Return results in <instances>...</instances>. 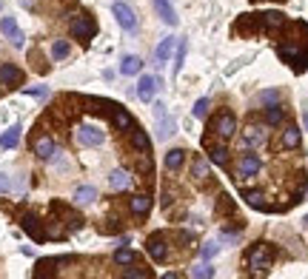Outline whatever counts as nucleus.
I'll use <instances>...</instances> for the list:
<instances>
[{
    "instance_id": "nucleus-28",
    "label": "nucleus",
    "mask_w": 308,
    "mask_h": 279,
    "mask_svg": "<svg viewBox=\"0 0 308 279\" xmlns=\"http://www.w3.org/2000/svg\"><path fill=\"white\" fill-rule=\"evenodd\" d=\"M185 49H188V43H185V37H180V40H177V57H174V71H171V77H177V74H180V69H183Z\"/></svg>"
},
{
    "instance_id": "nucleus-2",
    "label": "nucleus",
    "mask_w": 308,
    "mask_h": 279,
    "mask_svg": "<svg viewBox=\"0 0 308 279\" xmlns=\"http://www.w3.org/2000/svg\"><path fill=\"white\" fill-rule=\"evenodd\" d=\"M146 251L154 262H166L168 259V245H166V234L163 231H154V234L146 239Z\"/></svg>"
},
{
    "instance_id": "nucleus-12",
    "label": "nucleus",
    "mask_w": 308,
    "mask_h": 279,
    "mask_svg": "<svg viewBox=\"0 0 308 279\" xmlns=\"http://www.w3.org/2000/svg\"><path fill=\"white\" fill-rule=\"evenodd\" d=\"M154 12H157V18L163 20L166 26H177V12L168 0H154Z\"/></svg>"
},
{
    "instance_id": "nucleus-33",
    "label": "nucleus",
    "mask_w": 308,
    "mask_h": 279,
    "mask_svg": "<svg viewBox=\"0 0 308 279\" xmlns=\"http://www.w3.org/2000/svg\"><path fill=\"white\" fill-rule=\"evenodd\" d=\"M69 52H71V46L66 43V40H57V43L52 46V57H54V60H63V57H69Z\"/></svg>"
},
{
    "instance_id": "nucleus-7",
    "label": "nucleus",
    "mask_w": 308,
    "mask_h": 279,
    "mask_svg": "<svg viewBox=\"0 0 308 279\" xmlns=\"http://www.w3.org/2000/svg\"><path fill=\"white\" fill-rule=\"evenodd\" d=\"M77 143H80V146L94 149V146L103 143V131L97 128V125H80V128H77Z\"/></svg>"
},
{
    "instance_id": "nucleus-20",
    "label": "nucleus",
    "mask_w": 308,
    "mask_h": 279,
    "mask_svg": "<svg viewBox=\"0 0 308 279\" xmlns=\"http://www.w3.org/2000/svg\"><path fill=\"white\" fill-rule=\"evenodd\" d=\"M97 200V188L94 185H80L77 191H74V202L77 205H88V202Z\"/></svg>"
},
{
    "instance_id": "nucleus-1",
    "label": "nucleus",
    "mask_w": 308,
    "mask_h": 279,
    "mask_svg": "<svg viewBox=\"0 0 308 279\" xmlns=\"http://www.w3.org/2000/svg\"><path fill=\"white\" fill-rule=\"evenodd\" d=\"M248 265L257 270V273H268L271 268V248H265L263 242H257L251 251H248Z\"/></svg>"
},
{
    "instance_id": "nucleus-32",
    "label": "nucleus",
    "mask_w": 308,
    "mask_h": 279,
    "mask_svg": "<svg viewBox=\"0 0 308 279\" xmlns=\"http://www.w3.org/2000/svg\"><path fill=\"white\" fill-rule=\"evenodd\" d=\"M191 177H194V180H206V177H209V163H206V160H194Z\"/></svg>"
},
{
    "instance_id": "nucleus-19",
    "label": "nucleus",
    "mask_w": 308,
    "mask_h": 279,
    "mask_svg": "<svg viewBox=\"0 0 308 279\" xmlns=\"http://www.w3.org/2000/svg\"><path fill=\"white\" fill-rule=\"evenodd\" d=\"M35 154H37L40 160H52V157H54V140H52V137L37 140V143H35Z\"/></svg>"
},
{
    "instance_id": "nucleus-15",
    "label": "nucleus",
    "mask_w": 308,
    "mask_h": 279,
    "mask_svg": "<svg viewBox=\"0 0 308 279\" xmlns=\"http://www.w3.org/2000/svg\"><path fill=\"white\" fill-rule=\"evenodd\" d=\"M23 231H26L35 242H43V239H46V231L40 228V219L32 217V214H26V217H23Z\"/></svg>"
},
{
    "instance_id": "nucleus-18",
    "label": "nucleus",
    "mask_w": 308,
    "mask_h": 279,
    "mask_svg": "<svg viewBox=\"0 0 308 279\" xmlns=\"http://www.w3.org/2000/svg\"><path fill=\"white\" fill-rule=\"evenodd\" d=\"M132 146L140 151V154H149V151H151V140H149V134H146L143 128H134V131H132Z\"/></svg>"
},
{
    "instance_id": "nucleus-27",
    "label": "nucleus",
    "mask_w": 308,
    "mask_h": 279,
    "mask_svg": "<svg viewBox=\"0 0 308 279\" xmlns=\"http://www.w3.org/2000/svg\"><path fill=\"white\" fill-rule=\"evenodd\" d=\"M109 183H112V188H115V191H123V188H129V183H132V180H129V174H126V171H120V168H117V171H112V174H109Z\"/></svg>"
},
{
    "instance_id": "nucleus-34",
    "label": "nucleus",
    "mask_w": 308,
    "mask_h": 279,
    "mask_svg": "<svg viewBox=\"0 0 308 279\" xmlns=\"http://www.w3.org/2000/svg\"><path fill=\"white\" fill-rule=\"evenodd\" d=\"M265 122H268V125H277V122H282V108H280L277 103L268 105V111H265Z\"/></svg>"
},
{
    "instance_id": "nucleus-21",
    "label": "nucleus",
    "mask_w": 308,
    "mask_h": 279,
    "mask_svg": "<svg viewBox=\"0 0 308 279\" xmlns=\"http://www.w3.org/2000/svg\"><path fill=\"white\" fill-rule=\"evenodd\" d=\"M20 125H12V128H6L3 131V134H0V146H3V149H15V146H18L20 143Z\"/></svg>"
},
{
    "instance_id": "nucleus-4",
    "label": "nucleus",
    "mask_w": 308,
    "mask_h": 279,
    "mask_svg": "<svg viewBox=\"0 0 308 279\" xmlns=\"http://www.w3.org/2000/svg\"><path fill=\"white\" fill-rule=\"evenodd\" d=\"M71 35L77 37V40H91V37L97 35V23L88 15H80V18H74V23H71Z\"/></svg>"
},
{
    "instance_id": "nucleus-6",
    "label": "nucleus",
    "mask_w": 308,
    "mask_h": 279,
    "mask_svg": "<svg viewBox=\"0 0 308 279\" xmlns=\"http://www.w3.org/2000/svg\"><path fill=\"white\" fill-rule=\"evenodd\" d=\"M112 15L117 18V23H120L126 32H134V29H137V18H134V12L129 9L126 3H120V0H117L115 6H112Z\"/></svg>"
},
{
    "instance_id": "nucleus-42",
    "label": "nucleus",
    "mask_w": 308,
    "mask_h": 279,
    "mask_svg": "<svg viewBox=\"0 0 308 279\" xmlns=\"http://www.w3.org/2000/svg\"><path fill=\"white\" fill-rule=\"evenodd\" d=\"M302 125H305V128H308V111L302 114Z\"/></svg>"
},
{
    "instance_id": "nucleus-25",
    "label": "nucleus",
    "mask_w": 308,
    "mask_h": 279,
    "mask_svg": "<svg viewBox=\"0 0 308 279\" xmlns=\"http://www.w3.org/2000/svg\"><path fill=\"white\" fill-rule=\"evenodd\" d=\"M246 202L251 205V208H257V211H271V205L265 202V197L260 191H246Z\"/></svg>"
},
{
    "instance_id": "nucleus-39",
    "label": "nucleus",
    "mask_w": 308,
    "mask_h": 279,
    "mask_svg": "<svg viewBox=\"0 0 308 279\" xmlns=\"http://www.w3.org/2000/svg\"><path fill=\"white\" fill-rule=\"evenodd\" d=\"M217 248H220L217 242H206V245L200 248V256H202V259H212L214 253H217Z\"/></svg>"
},
{
    "instance_id": "nucleus-13",
    "label": "nucleus",
    "mask_w": 308,
    "mask_h": 279,
    "mask_svg": "<svg viewBox=\"0 0 308 279\" xmlns=\"http://www.w3.org/2000/svg\"><path fill=\"white\" fill-rule=\"evenodd\" d=\"M23 83V71L18 66H0V86H20Z\"/></svg>"
},
{
    "instance_id": "nucleus-26",
    "label": "nucleus",
    "mask_w": 308,
    "mask_h": 279,
    "mask_svg": "<svg viewBox=\"0 0 308 279\" xmlns=\"http://www.w3.org/2000/svg\"><path fill=\"white\" fill-rule=\"evenodd\" d=\"M282 149H299V128L288 125L282 131Z\"/></svg>"
},
{
    "instance_id": "nucleus-10",
    "label": "nucleus",
    "mask_w": 308,
    "mask_h": 279,
    "mask_svg": "<svg viewBox=\"0 0 308 279\" xmlns=\"http://www.w3.org/2000/svg\"><path fill=\"white\" fill-rule=\"evenodd\" d=\"M0 32L9 37L12 46H18V49L23 46V40H26V37H23V32L18 29V23H15V18H0Z\"/></svg>"
},
{
    "instance_id": "nucleus-9",
    "label": "nucleus",
    "mask_w": 308,
    "mask_h": 279,
    "mask_svg": "<svg viewBox=\"0 0 308 279\" xmlns=\"http://www.w3.org/2000/svg\"><path fill=\"white\" fill-rule=\"evenodd\" d=\"M265 140H268V131L263 125H248L246 134H243V146L246 149H257V146H263Z\"/></svg>"
},
{
    "instance_id": "nucleus-35",
    "label": "nucleus",
    "mask_w": 308,
    "mask_h": 279,
    "mask_svg": "<svg viewBox=\"0 0 308 279\" xmlns=\"http://www.w3.org/2000/svg\"><path fill=\"white\" fill-rule=\"evenodd\" d=\"M115 262H117V265H129V262H134V251H132V248H117V251H115Z\"/></svg>"
},
{
    "instance_id": "nucleus-24",
    "label": "nucleus",
    "mask_w": 308,
    "mask_h": 279,
    "mask_svg": "<svg viewBox=\"0 0 308 279\" xmlns=\"http://www.w3.org/2000/svg\"><path fill=\"white\" fill-rule=\"evenodd\" d=\"M183 160H185V151L183 149H171L166 154V168H168V171H177V168L183 166Z\"/></svg>"
},
{
    "instance_id": "nucleus-11",
    "label": "nucleus",
    "mask_w": 308,
    "mask_h": 279,
    "mask_svg": "<svg viewBox=\"0 0 308 279\" xmlns=\"http://www.w3.org/2000/svg\"><path fill=\"white\" fill-rule=\"evenodd\" d=\"M157 94V80L151 77V74H143L140 83H137V97H140L143 103H151Z\"/></svg>"
},
{
    "instance_id": "nucleus-23",
    "label": "nucleus",
    "mask_w": 308,
    "mask_h": 279,
    "mask_svg": "<svg viewBox=\"0 0 308 279\" xmlns=\"http://www.w3.org/2000/svg\"><path fill=\"white\" fill-rule=\"evenodd\" d=\"M112 120H115L117 128H129V125H132V114L126 111L123 105H115V108H112Z\"/></svg>"
},
{
    "instance_id": "nucleus-29",
    "label": "nucleus",
    "mask_w": 308,
    "mask_h": 279,
    "mask_svg": "<svg viewBox=\"0 0 308 279\" xmlns=\"http://www.w3.org/2000/svg\"><path fill=\"white\" fill-rule=\"evenodd\" d=\"M209 160L217 163V166H226V163H229V149H226V146H212V149H209Z\"/></svg>"
},
{
    "instance_id": "nucleus-16",
    "label": "nucleus",
    "mask_w": 308,
    "mask_h": 279,
    "mask_svg": "<svg viewBox=\"0 0 308 279\" xmlns=\"http://www.w3.org/2000/svg\"><path fill=\"white\" fill-rule=\"evenodd\" d=\"M129 208H132V214H137V217H146L151 211V197L149 194H137V197H132Z\"/></svg>"
},
{
    "instance_id": "nucleus-40",
    "label": "nucleus",
    "mask_w": 308,
    "mask_h": 279,
    "mask_svg": "<svg viewBox=\"0 0 308 279\" xmlns=\"http://www.w3.org/2000/svg\"><path fill=\"white\" fill-rule=\"evenodd\" d=\"M260 100H263V103H268V105H274L277 100H280V94H277L274 88H268V91H263V94H260Z\"/></svg>"
},
{
    "instance_id": "nucleus-22",
    "label": "nucleus",
    "mask_w": 308,
    "mask_h": 279,
    "mask_svg": "<svg viewBox=\"0 0 308 279\" xmlns=\"http://www.w3.org/2000/svg\"><path fill=\"white\" fill-rule=\"evenodd\" d=\"M143 69V60L140 57H134V54H129V57H123V63H120V74H137V71Z\"/></svg>"
},
{
    "instance_id": "nucleus-17",
    "label": "nucleus",
    "mask_w": 308,
    "mask_h": 279,
    "mask_svg": "<svg viewBox=\"0 0 308 279\" xmlns=\"http://www.w3.org/2000/svg\"><path fill=\"white\" fill-rule=\"evenodd\" d=\"M174 43H177L174 37H163V40H160V46L154 49V63H157V66H163V63L168 60V54H171Z\"/></svg>"
},
{
    "instance_id": "nucleus-38",
    "label": "nucleus",
    "mask_w": 308,
    "mask_h": 279,
    "mask_svg": "<svg viewBox=\"0 0 308 279\" xmlns=\"http://www.w3.org/2000/svg\"><path fill=\"white\" fill-rule=\"evenodd\" d=\"M123 276H129V279H146V276H151V270H143V268H126V270H123Z\"/></svg>"
},
{
    "instance_id": "nucleus-3",
    "label": "nucleus",
    "mask_w": 308,
    "mask_h": 279,
    "mask_svg": "<svg viewBox=\"0 0 308 279\" xmlns=\"http://www.w3.org/2000/svg\"><path fill=\"white\" fill-rule=\"evenodd\" d=\"M154 114H157V140H168L177 131V120L174 117H168V111H166V105L163 103H154Z\"/></svg>"
},
{
    "instance_id": "nucleus-36",
    "label": "nucleus",
    "mask_w": 308,
    "mask_h": 279,
    "mask_svg": "<svg viewBox=\"0 0 308 279\" xmlns=\"http://www.w3.org/2000/svg\"><path fill=\"white\" fill-rule=\"evenodd\" d=\"M191 276H200V279H212L214 276V268L209 265V262H202V265H197V268H191L188 270Z\"/></svg>"
},
{
    "instance_id": "nucleus-31",
    "label": "nucleus",
    "mask_w": 308,
    "mask_h": 279,
    "mask_svg": "<svg viewBox=\"0 0 308 279\" xmlns=\"http://www.w3.org/2000/svg\"><path fill=\"white\" fill-rule=\"evenodd\" d=\"M209 97H200V100H197V103H194V108H191V114L194 117H197V120H206V114H209Z\"/></svg>"
},
{
    "instance_id": "nucleus-14",
    "label": "nucleus",
    "mask_w": 308,
    "mask_h": 279,
    "mask_svg": "<svg viewBox=\"0 0 308 279\" xmlns=\"http://www.w3.org/2000/svg\"><path fill=\"white\" fill-rule=\"evenodd\" d=\"M260 168H263V160L257 157V154H246V157H243V163H240V180L254 177Z\"/></svg>"
},
{
    "instance_id": "nucleus-37",
    "label": "nucleus",
    "mask_w": 308,
    "mask_h": 279,
    "mask_svg": "<svg viewBox=\"0 0 308 279\" xmlns=\"http://www.w3.org/2000/svg\"><path fill=\"white\" fill-rule=\"evenodd\" d=\"M23 94H29V97H49V88L46 86H29V88H23Z\"/></svg>"
},
{
    "instance_id": "nucleus-8",
    "label": "nucleus",
    "mask_w": 308,
    "mask_h": 279,
    "mask_svg": "<svg viewBox=\"0 0 308 279\" xmlns=\"http://www.w3.org/2000/svg\"><path fill=\"white\" fill-rule=\"evenodd\" d=\"M257 20H260V32H268V35L285 26V15L282 12H265V15H257Z\"/></svg>"
},
{
    "instance_id": "nucleus-5",
    "label": "nucleus",
    "mask_w": 308,
    "mask_h": 279,
    "mask_svg": "<svg viewBox=\"0 0 308 279\" xmlns=\"http://www.w3.org/2000/svg\"><path fill=\"white\" fill-rule=\"evenodd\" d=\"M217 134H220L223 140H229V137H234V131H237V117L231 111H223L217 120H214V125H212Z\"/></svg>"
},
{
    "instance_id": "nucleus-41",
    "label": "nucleus",
    "mask_w": 308,
    "mask_h": 279,
    "mask_svg": "<svg viewBox=\"0 0 308 279\" xmlns=\"http://www.w3.org/2000/svg\"><path fill=\"white\" fill-rule=\"evenodd\" d=\"M9 188H12V180L6 174H0V194H6Z\"/></svg>"
},
{
    "instance_id": "nucleus-30",
    "label": "nucleus",
    "mask_w": 308,
    "mask_h": 279,
    "mask_svg": "<svg viewBox=\"0 0 308 279\" xmlns=\"http://www.w3.org/2000/svg\"><path fill=\"white\" fill-rule=\"evenodd\" d=\"M217 214H220V217H229V214H234V202H231L229 194H220V197H217Z\"/></svg>"
}]
</instances>
